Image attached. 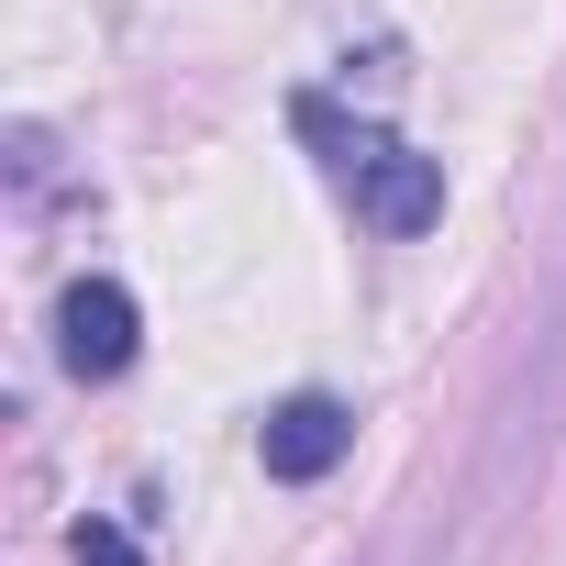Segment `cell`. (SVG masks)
<instances>
[{
    "label": "cell",
    "instance_id": "3957f363",
    "mask_svg": "<svg viewBox=\"0 0 566 566\" xmlns=\"http://www.w3.org/2000/svg\"><path fill=\"white\" fill-rule=\"evenodd\" d=\"M345 444H356V411H345L334 389H301V400H277V411L255 422V467H266L277 489L334 478V467H345Z\"/></svg>",
    "mask_w": 566,
    "mask_h": 566
},
{
    "label": "cell",
    "instance_id": "6da1fadb",
    "mask_svg": "<svg viewBox=\"0 0 566 566\" xmlns=\"http://www.w3.org/2000/svg\"><path fill=\"white\" fill-rule=\"evenodd\" d=\"M290 123L323 145L334 189H345V200H356V222H378L389 244H411V233H433V222H444V167H433V156H411L400 134H378V123H345L334 101H301Z\"/></svg>",
    "mask_w": 566,
    "mask_h": 566
},
{
    "label": "cell",
    "instance_id": "7a4b0ae2",
    "mask_svg": "<svg viewBox=\"0 0 566 566\" xmlns=\"http://www.w3.org/2000/svg\"><path fill=\"white\" fill-rule=\"evenodd\" d=\"M134 345H145V312H134V290L123 277H78V290L56 301V367L67 378H123L134 367Z\"/></svg>",
    "mask_w": 566,
    "mask_h": 566
},
{
    "label": "cell",
    "instance_id": "277c9868",
    "mask_svg": "<svg viewBox=\"0 0 566 566\" xmlns=\"http://www.w3.org/2000/svg\"><path fill=\"white\" fill-rule=\"evenodd\" d=\"M78 566H145L123 522H78Z\"/></svg>",
    "mask_w": 566,
    "mask_h": 566
}]
</instances>
